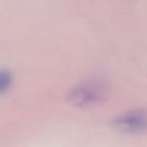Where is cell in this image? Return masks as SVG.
Segmentation results:
<instances>
[{
	"label": "cell",
	"mask_w": 147,
	"mask_h": 147,
	"mask_svg": "<svg viewBox=\"0 0 147 147\" xmlns=\"http://www.w3.org/2000/svg\"><path fill=\"white\" fill-rule=\"evenodd\" d=\"M108 95L107 87L98 80H87L72 87L67 98L76 107H93L101 103Z\"/></svg>",
	"instance_id": "cell-1"
},
{
	"label": "cell",
	"mask_w": 147,
	"mask_h": 147,
	"mask_svg": "<svg viewBox=\"0 0 147 147\" xmlns=\"http://www.w3.org/2000/svg\"><path fill=\"white\" fill-rule=\"evenodd\" d=\"M111 125L123 133H141L147 130V109H134L118 115Z\"/></svg>",
	"instance_id": "cell-2"
},
{
	"label": "cell",
	"mask_w": 147,
	"mask_h": 147,
	"mask_svg": "<svg viewBox=\"0 0 147 147\" xmlns=\"http://www.w3.org/2000/svg\"><path fill=\"white\" fill-rule=\"evenodd\" d=\"M11 84V75L6 70H0V92H5Z\"/></svg>",
	"instance_id": "cell-3"
}]
</instances>
